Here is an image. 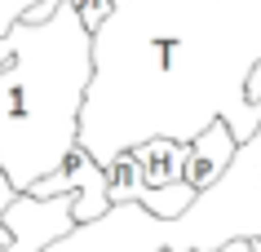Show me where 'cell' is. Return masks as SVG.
Here are the masks:
<instances>
[{
    "mask_svg": "<svg viewBox=\"0 0 261 252\" xmlns=\"http://www.w3.org/2000/svg\"><path fill=\"white\" fill-rule=\"evenodd\" d=\"M257 62L261 0H111L93 31L80 146L111 164L151 137L195 142L217 120L248 142L261 124L248 102Z\"/></svg>",
    "mask_w": 261,
    "mask_h": 252,
    "instance_id": "obj_1",
    "label": "cell"
},
{
    "mask_svg": "<svg viewBox=\"0 0 261 252\" xmlns=\"http://www.w3.org/2000/svg\"><path fill=\"white\" fill-rule=\"evenodd\" d=\"M93 80V31L62 0L40 22L0 36V168L18 190L49 177L80 146V111Z\"/></svg>",
    "mask_w": 261,
    "mask_h": 252,
    "instance_id": "obj_2",
    "label": "cell"
},
{
    "mask_svg": "<svg viewBox=\"0 0 261 252\" xmlns=\"http://www.w3.org/2000/svg\"><path fill=\"white\" fill-rule=\"evenodd\" d=\"M230 239L261 243V124L239 142L230 164L213 186H204L181 217H173L177 252H217Z\"/></svg>",
    "mask_w": 261,
    "mask_h": 252,
    "instance_id": "obj_3",
    "label": "cell"
},
{
    "mask_svg": "<svg viewBox=\"0 0 261 252\" xmlns=\"http://www.w3.org/2000/svg\"><path fill=\"white\" fill-rule=\"evenodd\" d=\"M173 248V221L146 212L142 204H111L107 217L75 226L44 252H164Z\"/></svg>",
    "mask_w": 261,
    "mask_h": 252,
    "instance_id": "obj_4",
    "label": "cell"
},
{
    "mask_svg": "<svg viewBox=\"0 0 261 252\" xmlns=\"http://www.w3.org/2000/svg\"><path fill=\"white\" fill-rule=\"evenodd\" d=\"M27 195H71V212H75V226L84 221H97V217H107L111 212V186H107V168L97 164L93 155L84 151V146H71L67 159L40 177V182L31 186Z\"/></svg>",
    "mask_w": 261,
    "mask_h": 252,
    "instance_id": "obj_5",
    "label": "cell"
},
{
    "mask_svg": "<svg viewBox=\"0 0 261 252\" xmlns=\"http://www.w3.org/2000/svg\"><path fill=\"white\" fill-rule=\"evenodd\" d=\"M234 146H239V137L230 133V124H226V120L208 124L195 142H186V173H181V177H186L195 190L213 186L221 173H226V164H230Z\"/></svg>",
    "mask_w": 261,
    "mask_h": 252,
    "instance_id": "obj_6",
    "label": "cell"
},
{
    "mask_svg": "<svg viewBox=\"0 0 261 252\" xmlns=\"http://www.w3.org/2000/svg\"><path fill=\"white\" fill-rule=\"evenodd\" d=\"M133 155H138V164H142L146 186H173L186 173V142L151 137V142H142V146H133Z\"/></svg>",
    "mask_w": 261,
    "mask_h": 252,
    "instance_id": "obj_7",
    "label": "cell"
},
{
    "mask_svg": "<svg viewBox=\"0 0 261 252\" xmlns=\"http://www.w3.org/2000/svg\"><path fill=\"white\" fill-rule=\"evenodd\" d=\"M107 168V186H111V204H138V195L146 190V177H142V164L133 151H120Z\"/></svg>",
    "mask_w": 261,
    "mask_h": 252,
    "instance_id": "obj_8",
    "label": "cell"
},
{
    "mask_svg": "<svg viewBox=\"0 0 261 252\" xmlns=\"http://www.w3.org/2000/svg\"><path fill=\"white\" fill-rule=\"evenodd\" d=\"M71 5H75V14H80V22L89 31H97L107 22V14H111V0H71Z\"/></svg>",
    "mask_w": 261,
    "mask_h": 252,
    "instance_id": "obj_9",
    "label": "cell"
},
{
    "mask_svg": "<svg viewBox=\"0 0 261 252\" xmlns=\"http://www.w3.org/2000/svg\"><path fill=\"white\" fill-rule=\"evenodd\" d=\"M36 5H40V0H0V36L14 27V22H22Z\"/></svg>",
    "mask_w": 261,
    "mask_h": 252,
    "instance_id": "obj_10",
    "label": "cell"
},
{
    "mask_svg": "<svg viewBox=\"0 0 261 252\" xmlns=\"http://www.w3.org/2000/svg\"><path fill=\"white\" fill-rule=\"evenodd\" d=\"M248 102L261 111V62L252 67V75H248Z\"/></svg>",
    "mask_w": 261,
    "mask_h": 252,
    "instance_id": "obj_11",
    "label": "cell"
},
{
    "mask_svg": "<svg viewBox=\"0 0 261 252\" xmlns=\"http://www.w3.org/2000/svg\"><path fill=\"white\" fill-rule=\"evenodd\" d=\"M221 252H252V239H230Z\"/></svg>",
    "mask_w": 261,
    "mask_h": 252,
    "instance_id": "obj_12",
    "label": "cell"
},
{
    "mask_svg": "<svg viewBox=\"0 0 261 252\" xmlns=\"http://www.w3.org/2000/svg\"><path fill=\"white\" fill-rule=\"evenodd\" d=\"M252 252H261V243H257V239H252Z\"/></svg>",
    "mask_w": 261,
    "mask_h": 252,
    "instance_id": "obj_13",
    "label": "cell"
},
{
    "mask_svg": "<svg viewBox=\"0 0 261 252\" xmlns=\"http://www.w3.org/2000/svg\"><path fill=\"white\" fill-rule=\"evenodd\" d=\"M217 252H221V248H217Z\"/></svg>",
    "mask_w": 261,
    "mask_h": 252,
    "instance_id": "obj_14",
    "label": "cell"
}]
</instances>
